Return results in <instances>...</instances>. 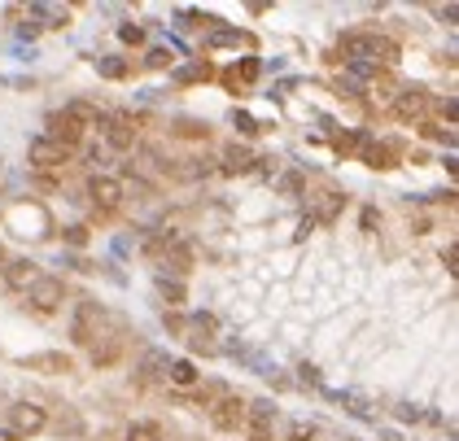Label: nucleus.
Returning <instances> with one entry per match:
<instances>
[{
	"label": "nucleus",
	"mask_w": 459,
	"mask_h": 441,
	"mask_svg": "<svg viewBox=\"0 0 459 441\" xmlns=\"http://www.w3.org/2000/svg\"><path fill=\"white\" fill-rule=\"evenodd\" d=\"M341 57L363 61V66H393L402 57V48H398V40L376 36V31H346L341 36Z\"/></svg>",
	"instance_id": "nucleus-1"
},
{
	"label": "nucleus",
	"mask_w": 459,
	"mask_h": 441,
	"mask_svg": "<svg viewBox=\"0 0 459 441\" xmlns=\"http://www.w3.org/2000/svg\"><path fill=\"white\" fill-rule=\"evenodd\" d=\"M101 323H105V306L101 302H92L84 297L75 306V319H70V336H75V346H92L96 336H101Z\"/></svg>",
	"instance_id": "nucleus-2"
},
{
	"label": "nucleus",
	"mask_w": 459,
	"mask_h": 441,
	"mask_svg": "<svg viewBox=\"0 0 459 441\" xmlns=\"http://www.w3.org/2000/svg\"><path fill=\"white\" fill-rule=\"evenodd\" d=\"M88 197H92V206L101 210V215H114V210L123 206L127 188H123V179H114V175H92L88 179Z\"/></svg>",
	"instance_id": "nucleus-3"
},
{
	"label": "nucleus",
	"mask_w": 459,
	"mask_h": 441,
	"mask_svg": "<svg viewBox=\"0 0 459 441\" xmlns=\"http://www.w3.org/2000/svg\"><path fill=\"white\" fill-rule=\"evenodd\" d=\"M245 411H250V402H245V398L223 394L215 406H210V424H215L219 433H236V428H245Z\"/></svg>",
	"instance_id": "nucleus-4"
},
{
	"label": "nucleus",
	"mask_w": 459,
	"mask_h": 441,
	"mask_svg": "<svg viewBox=\"0 0 459 441\" xmlns=\"http://www.w3.org/2000/svg\"><path fill=\"white\" fill-rule=\"evenodd\" d=\"M61 297H66V284L57 280V275H36V284L27 288V302L40 310V315H53V310L61 306Z\"/></svg>",
	"instance_id": "nucleus-5"
},
{
	"label": "nucleus",
	"mask_w": 459,
	"mask_h": 441,
	"mask_svg": "<svg viewBox=\"0 0 459 441\" xmlns=\"http://www.w3.org/2000/svg\"><path fill=\"white\" fill-rule=\"evenodd\" d=\"M389 109H393L398 123H424V114H429V92L424 88H402Z\"/></svg>",
	"instance_id": "nucleus-6"
},
{
	"label": "nucleus",
	"mask_w": 459,
	"mask_h": 441,
	"mask_svg": "<svg viewBox=\"0 0 459 441\" xmlns=\"http://www.w3.org/2000/svg\"><path fill=\"white\" fill-rule=\"evenodd\" d=\"M48 140H53V144H61V149L70 153L75 144H84V127H79V123H75L66 109H61V114H48Z\"/></svg>",
	"instance_id": "nucleus-7"
},
{
	"label": "nucleus",
	"mask_w": 459,
	"mask_h": 441,
	"mask_svg": "<svg viewBox=\"0 0 459 441\" xmlns=\"http://www.w3.org/2000/svg\"><path fill=\"white\" fill-rule=\"evenodd\" d=\"M18 363L27 367V371H48V376H66L75 367V358L70 354H61V350H44V354H27V358H18Z\"/></svg>",
	"instance_id": "nucleus-8"
},
{
	"label": "nucleus",
	"mask_w": 459,
	"mask_h": 441,
	"mask_svg": "<svg viewBox=\"0 0 459 441\" xmlns=\"http://www.w3.org/2000/svg\"><path fill=\"white\" fill-rule=\"evenodd\" d=\"M9 419H13V433H18V437H36V433L44 428V424H48L44 406H36V402H18Z\"/></svg>",
	"instance_id": "nucleus-9"
},
{
	"label": "nucleus",
	"mask_w": 459,
	"mask_h": 441,
	"mask_svg": "<svg viewBox=\"0 0 459 441\" xmlns=\"http://www.w3.org/2000/svg\"><path fill=\"white\" fill-rule=\"evenodd\" d=\"M96 127L105 132L110 149H131V144H136V127H131L127 114H119V118H105V114H101V123H96Z\"/></svg>",
	"instance_id": "nucleus-10"
},
{
	"label": "nucleus",
	"mask_w": 459,
	"mask_h": 441,
	"mask_svg": "<svg viewBox=\"0 0 459 441\" xmlns=\"http://www.w3.org/2000/svg\"><path fill=\"white\" fill-rule=\"evenodd\" d=\"M27 157H31V162H36V167H40V171H53V167H61V162H66V157H70V153H66V149H61V144H53V140H48V136H40V140H31V149H27Z\"/></svg>",
	"instance_id": "nucleus-11"
},
{
	"label": "nucleus",
	"mask_w": 459,
	"mask_h": 441,
	"mask_svg": "<svg viewBox=\"0 0 459 441\" xmlns=\"http://www.w3.org/2000/svg\"><path fill=\"white\" fill-rule=\"evenodd\" d=\"M215 171H223V175H250L254 171V153L250 149H245V144H227V149L219 153V167Z\"/></svg>",
	"instance_id": "nucleus-12"
},
{
	"label": "nucleus",
	"mask_w": 459,
	"mask_h": 441,
	"mask_svg": "<svg viewBox=\"0 0 459 441\" xmlns=\"http://www.w3.org/2000/svg\"><path fill=\"white\" fill-rule=\"evenodd\" d=\"M363 162H368L372 171L398 167V144H389V140H363Z\"/></svg>",
	"instance_id": "nucleus-13"
},
{
	"label": "nucleus",
	"mask_w": 459,
	"mask_h": 441,
	"mask_svg": "<svg viewBox=\"0 0 459 441\" xmlns=\"http://www.w3.org/2000/svg\"><path fill=\"white\" fill-rule=\"evenodd\" d=\"M215 175V157H179L171 162V179H184V184H197V179Z\"/></svg>",
	"instance_id": "nucleus-14"
},
{
	"label": "nucleus",
	"mask_w": 459,
	"mask_h": 441,
	"mask_svg": "<svg viewBox=\"0 0 459 441\" xmlns=\"http://www.w3.org/2000/svg\"><path fill=\"white\" fill-rule=\"evenodd\" d=\"M36 263L31 258H13V263H5V288H13V293H27L31 284H36Z\"/></svg>",
	"instance_id": "nucleus-15"
},
{
	"label": "nucleus",
	"mask_w": 459,
	"mask_h": 441,
	"mask_svg": "<svg viewBox=\"0 0 459 441\" xmlns=\"http://www.w3.org/2000/svg\"><path fill=\"white\" fill-rule=\"evenodd\" d=\"M341 210H346V197H341V192H319L306 219H310V223H337Z\"/></svg>",
	"instance_id": "nucleus-16"
},
{
	"label": "nucleus",
	"mask_w": 459,
	"mask_h": 441,
	"mask_svg": "<svg viewBox=\"0 0 459 441\" xmlns=\"http://www.w3.org/2000/svg\"><path fill=\"white\" fill-rule=\"evenodd\" d=\"M215 328H219L215 315H193L188 323H179V332H188V341H193L197 350H210V336H215Z\"/></svg>",
	"instance_id": "nucleus-17"
},
{
	"label": "nucleus",
	"mask_w": 459,
	"mask_h": 441,
	"mask_svg": "<svg viewBox=\"0 0 459 441\" xmlns=\"http://www.w3.org/2000/svg\"><path fill=\"white\" fill-rule=\"evenodd\" d=\"M88 350H92V367H110V363H119V354H123V336H114V332L96 336Z\"/></svg>",
	"instance_id": "nucleus-18"
},
{
	"label": "nucleus",
	"mask_w": 459,
	"mask_h": 441,
	"mask_svg": "<svg viewBox=\"0 0 459 441\" xmlns=\"http://www.w3.org/2000/svg\"><path fill=\"white\" fill-rule=\"evenodd\" d=\"M167 367H171V354H167V350H149V354L140 358V376H136V380H140V385H153V380L167 376Z\"/></svg>",
	"instance_id": "nucleus-19"
},
{
	"label": "nucleus",
	"mask_w": 459,
	"mask_h": 441,
	"mask_svg": "<svg viewBox=\"0 0 459 441\" xmlns=\"http://www.w3.org/2000/svg\"><path fill=\"white\" fill-rule=\"evenodd\" d=\"M167 376H171V385H179V389H193L197 380H202V371L193 367V358H171Z\"/></svg>",
	"instance_id": "nucleus-20"
},
{
	"label": "nucleus",
	"mask_w": 459,
	"mask_h": 441,
	"mask_svg": "<svg viewBox=\"0 0 459 441\" xmlns=\"http://www.w3.org/2000/svg\"><path fill=\"white\" fill-rule=\"evenodd\" d=\"M127 441H167V433H162L158 419H136L127 428Z\"/></svg>",
	"instance_id": "nucleus-21"
},
{
	"label": "nucleus",
	"mask_w": 459,
	"mask_h": 441,
	"mask_svg": "<svg viewBox=\"0 0 459 441\" xmlns=\"http://www.w3.org/2000/svg\"><path fill=\"white\" fill-rule=\"evenodd\" d=\"M66 114H70L79 127H96V123H101V109H96L92 101H70V105H66Z\"/></svg>",
	"instance_id": "nucleus-22"
},
{
	"label": "nucleus",
	"mask_w": 459,
	"mask_h": 441,
	"mask_svg": "<svg viewBox=\"0 0 459 441\" xmlns=\"http://www.w3.org/2000/svg\"><path fill=\"white\" fill-rule=\"evenodd\" d=\"M236 44H250L245 31H210L206 36V48H236Z\"/></svg>",
	"instance_id": "nucleus-23"
},
{
	"label": "nucleus",
	"mask_w": 459,
	"mask_h": 441,
	"mask_svg": "<svg viewBox=\"0 0 459 441\" xmlns=\"http://www.w3.org/2000/svg\"><path fill=\"white\" fill-rule=\"evenodd\" d=\"M96 75H101V79H127L131 66L123 57H101V61H96Z\"/></svg>",
	"instance_id": "nucleus-24"
},
{
	"label": "nucleus",
	"mask_w": 459,
	"mask_h": 441,
	"mask_svg": "<svg viewBox=\"0 0 459 441\" xmlns=\"http://www.w3.org/2000/svg\"><path fill=\"white\" fill-rule=\"evenodd\" d=\"M258 70H262V61H258V57H245V61H241V70H227L223 79L236 88V79H241V84H250V79H258Z\"/></svg>",
	"instance_id": "nucleus-25"
},
{
	"label": "nucleus",
	"mask_w": 459,
	"mask_h": 441,
	"mask_svg": "<svg viewBox=\"0 0 459 441\" xmlns=\"http://www.w3.org/2000/svg\"><path fill=\"white\" fill-rule=\"evenodd\" d=\"M175 136H184V140H206L210 127L197 123V118H175Z\"/></svg>",
	"instance_id": "nucleus-26"
},
{
	"label": "nucleus",
	"mask_w": 459,
	"mask_h": 441,
	"mask_svg": "<svg viewBox=\"0 0 459 441\" xmlns=\"http://www.w3.org/2000/svg\"><path fill=\"white\" fill-rule=\"evenodd\" d=\"M210 75H215V70H210L206 61H197V66H184V70H175V79H179V84H202V79H210Z\"/></svg>",
	"instance_id": "nucleus-27"
},
{
	"label": "nucleus",
	"mask_w": 459,
	"mask_h": 441,
	"mask_svg": "<svg viewBox=\"0 0 459 441\" xmlns=\"http://www.w3.org/2000/svg\"><path fill=\"white\" fill-rule=\"evenodd\" d=\"M158 288H162V297H167V306H179V302L188 297V293H184V284H179V280H167V275L158 280Z\"/></svg>",
	"instance_id": "nucleus-28"
},
{
	"label": "nucleus",
	"mask_w": 459,
	"mask_h": 441,
	"mask_svg": "<svg viewBox=\"0 0 459 441\" xmlns=\"http://www.w3.org/2000/svg\"><path fill=\"white\" fill-rule=\"evenodd\" d=\"M171 48H149V57H144V66H149V70H167L171 66Z\"/></svg>",
	"instance_id": "nucleus-29"
},
{
	"label": "nucleus",
	"mask_w": 459,
	"mask_h": 441,
	"mask_svg": "<svg viewBox=\"0 0 459 441\" xmlns=\"http://www.w3.org/2000/svg\"><path fill=\"white\" fill-rule=\"evenodd\" d=\"M232 127H236L241 136H254V132H258V123H254V118H250L245 109H232Z\"/></svg>",
	"instance_id": "nucleus-30"
},
{
	"label": "nucleus",
	"mask_w": 459,
	"mask_h": 441,
	"mask_svg": "<svg viewBox=\"0 0 459 441\" xmlns=\"http://www.w3.org/2000/svg\"><path fill=\"white\" fill-rule=\"evenodd\" d=\"M420 132H424V140H437V144H451V140H455V136H451V127L442 132L437 123H420Z\"/></svg>",
	"instance_id": "nucleus-31"
},
{
	"label": "nucleus",
	"mask_w": 459,
	"mask_h": 441,
	"mask_svg": "<svg viewBox=\"0 0 459 441\" xmlns=\"http://www.w3.org/2000/svg\"><path fill=\"white\" fill-rule=\"evenodd\" d=\"M119 40H123V44H144V26L123 22V26H119Z\"/></svg>",
	"instance_id": "nucleus-32"
},
{
	"label": "nucleus",
	"mask_w": 459,
	"mask_h": 441,
	"mask_svg": "<svg viewBox=\"0 0 459 441\" xmlns=\"http://www.w3.org/2000/svg\"><path fill=\"white\" fill-rule=\"evenodd\" d=\"M359 223H363V232H376V227H381V210H363V215H359Z\"/></svg>",
	"instance_id": "nucleus-33"
},
{
	"label": "nucleus",
	"mask_w": 459,
	"mask_h": 441,
	"mask_svg": "<svg viewBox=\"0 0 459 441\" xmlns=\"http://www.w3.org/2000/svg\"><path fill=\"white\" fill-rule=\"evenodd\" d=\"M442 263H446V271H451V275L459 271V245H455V240L446 245V254H442Z\"/></svg>",
	"instance_id": "nucleus-34"
},
{
	"label": "nucleus",
	"mask_w": 459,
	"mask_h": 441,
	"mask_svg": "<svg viewBox=\"0 0 459 441\" xmlns=\"http://www.w3.org/2000/svg\"><path fill=\"white\" fill-rule=\"evenodd\" d=\"M66 240H70L75 249H79V245H88V227H79V223H75V227H66Z\"/></svg>",
	"instance_id": "nucleus-35"
},
{
	"label": "nucleus",
	"mask_w": 459,
	"mask_h": 441,
	"mask_svg": "<svg viewBox=\"0 0 459 441\" xmlns=\"http://www.w3.org/2000/svg\"><path fill=\"white\" fill-rule=\"evenodd\" d=\"M315 437V424H293V441H310Z\"/></svg>",
	"instance_id": "nucleus-36"
},
{
	"label": "nucleus",
	"mask_w": 459,
	"mask_h": 441,
	"mask_svg": "<svg viewBox=\"0 0 459 441\" xmlns=\"http://www.w3.org/2000/svg\"><path fill=\"white\" fill-rule=\"evenodd\" d=\"M333 149H337L341 157H346V153L354 149V136H333Z\"/></svg>",
	"instance_id": "nucleus-37"
},
{
	"label": "nucleus",
	"mask_w": 459,
	"mask_h": 441,
	"mask_svg": "<svg viewBox=\"0 0 459 441\" xmlns=\"http://www.w3.org/2000/svg\"><path fill=\"white\" fill-rule=\"evenodd\" d=\"M398 419H420V406H412V402H402V406H398Z\"/></svg>",
	"instance_id": "nucleus-38"
},
{
	"label": "nucleus",
	"mask_w": 459,
	"mask_h": 441,
	"mask_svg": "<svg viewBox=\"0 0 459 441\" xmlns=\"http://www.w3.org/2000/svg\"><path fill=\"white\" fill-rule=\"evenodd\" d=\"M437 18H446V22H455V18H459V9H455V5H442V9H437Z\"/></svg>",
	"instance_id": "nucleus-39"
},
{
	"label": "nucleus",
	"mask_w": 459,
	"mask_h": 441,
	"mask_svg": "<svg viewBox=\"0 0 459 441\" xmlns=\"http://www.w3.org/2000/svg\"><path fill=\"white\" fill-rule=\"evenodd\" d=\"M298 371H302V380H310V385H315V380H319V371H315V367H310V363H302Z\"/></svg>",
	"instance_id": "nucleus-40"
},
{
	"label": "nucleus",
	"mask_w": 459,
	"mask_h": 441,
	"mask_svg": "<svg viewBox=\"0 0 459 441\" xmlns=\"http://www.w3.org/2000/svg\"><path fill=\"white\" fill-rule=\"evenodd\" d=\"M442 114H446V123H455V96H446V101H442Z\"/></svg>",
	"instance_id": "nucleus-41"
},
{
	"label": "nucleus",
	"mask_w": 459,
	"mask_h": 441,
	"mask_svg": "<svg viewBox=\"0 0 459 441\" xmlns=\"http://www.w3.org/2000/svg\"><path fill=\"white\" fill-rule=\"evenodd\" d=\"M0 271H5V249H0Z\"/></svg>",
	"instance_id": "nucleus-42"
},
{
	"label": "nucleus",
	"mask_w": 459,
	"mask_h": 441,
	"mask_svg": "<svg viewBox=\"0 0 459 441\" xmlns=\"http://www.w3.org/2000/svg\"><path fill=\"white\" fill-rule=\"evenodd\" d=\"M341 441H359V437H341Z\"/></svg>",
	"instance_id": "nucleus-43"
}]
</instances>
